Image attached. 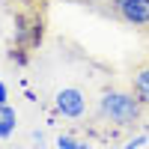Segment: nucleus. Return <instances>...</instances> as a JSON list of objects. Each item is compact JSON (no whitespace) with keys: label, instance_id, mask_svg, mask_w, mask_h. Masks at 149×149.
Instances as JSON below:
<instances>
[{"label":"nucleus","instance_id":"obj_3","mask_svg":"<svg viewBox=\"0 0 149 149\" xmlns=\"http://www.w3.org/2000/svg\"><path fill=\"white\" fill-rule=\"evenodd\" d=\"M15 24H18L15 39H18L21 48H36V45L42 42V18H30V21H27L24 15H18Z\"/></svg>","mask_w":149,"mask_h":149},{"label":"nucleus","instance_id":"obj_4","mask_svg":"<svg viewBox=\"0 0 149 149\" xmlns=\"http://www.w3.org/2000/svg\"><path fill=\"white\" fill-rule=\"evenodd\" d=\"M116 12L134 27H149V0H128V3L116 6Z\"/></svg>","mask_w":149,"mask_h":149},{"label":"nucleus","instance_id":"obj_2","mask_svg":"<svg viewBox=\"0 0 149 149\" xmlns=\"http://www.w3.org/2000/svg\"><path fill=\"white\" fill-rule=\"evenodd\" d=\"M54 107L63 116L78 119V116H84V110H86V98H84L81 90H74V86H63V90L54 95Z\"/></svg>","mask_w":149,"mask_h":149},{"label":"nucleus","instance_id":"obj_9","mask_svg":"<svg viewBox=\"0 0 149 149\" xmlns=\"http://www.w3.org/2000/svg\"><path fill=\"white\" fill-rule=\"evenodd\" d=\"M122 3H128V0H113V6H122Z\"/></svg>","mask_w":149,"mask_h":149},{"label":"nucleus","instance_id":"obj_7","mask_svg":"<svg viewBox=\"0 0 149 149\" xmlns=\"http://www.w3.org/2000/svg\"><path fill=\"white\" fill-rule=\"evenodd\" d=\"M143 143H146V134H137L134 140H128V143H125V149H140Z\"/></svg>","mask_w":149,"mask_h":149},{"label":"nucleus","instance_id":"obj_8","mask_svg":"<svg viewBox=\"0 0 149 149\" xmlns=\"http://www.w3.org/2000/svg\"><path fill=\"white\" fill-rule=\"evenodd\" d=\"M6 104V86H3V81H0V107Z\"/></svg>","mask_w":149,"mask_h":149},{"label":"nucleus","instance_id":"obj_6","mask_svg":"<svg viewBox=\"0 0 149 149\" xmlns=\"http://www.w3.org/2000/svg\"><path fill=\"white\" fill-rule=\"evenodd\" d=\"M57 146H60V149H90L84 140H74V137H69V134H60V137H57Z\"/></svg>","mask_w":149,"mask_h":149},{"label":"nucleus","instance_id":"obj_1","mask_svg":"<svg viewBox=\"0 0 149 149\" xmlns=\"http://www.w3.org/2000/svg\"><path fill=\"white\" fill-rule=\"evenodd\" d=\"M98 113H102V119L110 122V125L128 128V125H134V122L140 119L143 104H140V98L134 93L107 90V93H102V98H98Z\"/></svg>","mask_w":149,"mask_h":149},{"label":"nucleus","instance_id":"obj_5","mask_svg":"<svg viewBox=\"0 0 149 149\" xmlns=\"http://www.w3.org/2000/svg\"><path fill=\"white\" fill-rule=\"evenodd\" d=\"M134 95L140 98L143 107H149V63L134 69Z\"/></svg>","mask_w":149,"mask_h":149}]
</instances>
